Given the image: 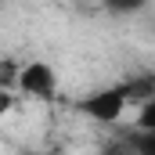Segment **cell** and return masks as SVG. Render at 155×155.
<instances>
[{
    "label": "cell",
    "instance_id": "obj_1",
    "mask_svg": "<svg viewBox=\"0 0 155 155\" xmlns=\"http://www.w3.org/2000/svg\"><path fill=\"white\" fill-rule=\"evenodd\" d=\"M76 108L90 119V123H101V126L119 123V119L126 116V108H130V87H126V83L97 87V90H90V94H83V97H79Z\"/></svg>",
    "mask_w": 155,
    "mask_h": 155
},
{
    "label": "cell",
    "instance_id": "obj_2",
    "mask_svg": "<svg viewBox=\"0 0 155 155\" xmlns=\"http://www.w3.org/2000/svg\"><path fill=\"white\" fill-rule=\"evenodd\" d=\"M15 90L33 97V101H54L58 97V69L43 58H29L18 65V79H15Z\"/></svg>",
    "mask_w": 155,
    "mask_h": 155
},
{
    "label": "cell",
    "instance_id": "obj_3",
    "mask_svg": "<svg viewBox=\"0 0 155 155\" xmlns=\"http://www.w3.org/2000/svg\"><path fill=\"white\" fill-rule=\"evenodd\" d=\"M134 126H137L141 137H152V134H155V94H152V97H144V101L137 105V119H134Z\"/></svg>",
    "mask_w": 155,
    "mask_h": 155
},
{
    "label": "cell",
    "instance_id": "obj_4",
    "mask_svg": "<svg viewBox=\"0 0 155 155\" xmlns=\"http://www.w3.org/2000/svg\"><path fill=\"white\" fill-rule=\"evenodd\" d=\"M18 79V65L15 61H0V90H11Z\"/></svg>",
    "mask_w": 155,
    "mask_h": 155
},
{
    "label": "cell",
    "instance_id": "obj_5",
    "mask_svg": "<svg viewBox=\"0 0 155 155\" xmlns=\"http://www.w3.org/2000/svg\"><path fill=\"white\" fill-rule=\"evenodd\" d=\"M11 105H15V94H11V90H0V119L11 112Z\"/></svg>",
    "mask_w": 155,
    "mask_h": 155
},
{
    "label": "cell",
    "instance_id": "obj_6",
    "mask_svg": "<svg viewBox=\"0 0 155 155\" xmlns=\"http://www.w3.org/2000/svg\"><path fill=\"white\" fill-rule=\"evenodd\" d=\"M137 155H155V134H152V137H141V144H137Z\"/></svg>",
    "mask_w": 155,
    "mask_h": 155
}]
</instances>
